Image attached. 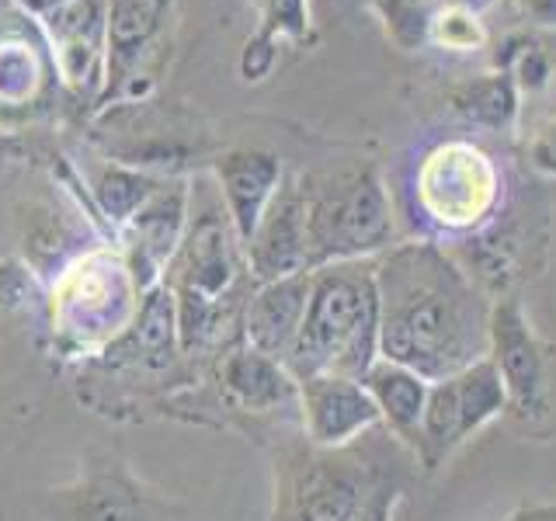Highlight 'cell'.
Returning a JSON list of instances; mask_svg holds the SVG:
<instances>
[{
	"label": "cell",
	"instance_id": "cell-1",
	"mask_svg": "<svg viewBox=\"0 0 556 521\" xmlns=\"http://www.w3.org/2000/svg\"><path fill=\"white\" fill-rule=\"evenodd\" d=\"M379 358L428 382L448 379L491 347V306L434 243H404L376 265Z\"/></svg>",
	"mask_w": 556,
	"mask_h": 521
},
{
	"label": "cell",
	"instance_id": "cell-2",
	"mask_svg": "<svg viewBox=\"0 0 556 521\" xmlns=\"http://www.w3.org/2000/svg\"><path fill=\"white\" fill-rule=\"evenodd\" d=\"M379 361V285L372 260H341L313 271L309 303L286 369L295 382L313 376L362 379Z\"/></svg>",
	"mask_w": 556,
	"mask_h": 521
},
{
	"label": "cell",
	"instance_id": "cell-3",
	"mask_svg": "<svg viewBox=\"0 0 556 521\" xmlns=\"http://www.w3.org/2000/svg\"><path fill=\"white\" fill-rule=\"evenodd\" d=\"M400 469L352 445H306L278 462L271 521H390Z\"/></svg>",
	"mask_w": 556,
	"mask_h": 521
},
{
	"label": "cell",
	"instance_id": "cell-4",
	"mask_svg": "<svg viewBox=\"0 0 556 521\" xmlns=\"http://www.w3.org/2000/svg\"><path fill=\"white\" fill-rule=\"evenodd\" d=\"M393 243V208L376 167H355L309 188L306 268L369 260Z\"/></svg>",
	"mask_w": 556,
	"mask_h": 521
},
{
	"label": "cell",
	"instance_id": "cell-5",
	"mask_svg": "<svg viewBox=\"0 0 556 521\" xmlns=\"http://www.w3.org/2000/svg\"><path fill=\"white\" fill-rule=\"evenodd\" d=\"M237 233L230 216L208 213L188 233L181 257H178V282H174V300H178V334L181 352L219 338V327L230 320V295L240 260H237Z\"/></svg>",
	"mask_w": 556,
	"mask_h": 521
},
{
	"label": "cell",
	"instance_id": "cell-6",
	"mask_svg": "<svg viewBox=\"0 0 556 521\" xmlns=\"http://www.w3.org/2000/svg\"><path fill=\"white\" fill-rule=\"evenodd\" d=\"M504 410H508V396H504L491 358H480L456 376L431 382L414 459L434 473L452 452L463 448L480 428L497 421Z\"/></svg>",
	"mask_w": 556,
	"mask_h": 521
},
{
	"label": "cell",
	"instance_id": "cell-7",
	"mask_svg": "<svg viewBox=\"0 0 556 521\" xmlns=\"http://www.w3.org/2000/svg\"><path fill=\"white\" fill-rule=\"evenodd\" d=\"M417 205L439 230H473L497 205V170L469 143H445L417 174Z\"/></svg>",
	"mask_w": 556,
	"mask_h": 521
},
{
	"label": "cell",
	"instance_id": "cell-8",
	"mask_svg": "<svg viewBox=\"0 0 556 521\" xmlns=\"http://www.w3.org/2000/svg\"><path fill=\"white\" fill-rule=\"evenodd\" d=\"M486 358L501 376L508 410L515 421L535 424L549 414V369L546 352L532 334V323L518 300H497L491 306V347Z\"/></svg>",
	"mask_w": 556,
	"mask_h": 521
},
{
	"label": "cell",
	"instance_id": "cell-9",
	"mask_svg": "<svg viewBox=\"0 0 556 521\" xmlns=\"http://www.w3.org/2000/svg\"><path fill=\"white\" fill-rule=\"evenodd\" d=\"M139 285L115 257H87L66 275L56 295V320L63 338L77 344L109 341L126 327L132 313V292Z\"/></svg>",
	"mask_w": 556,
	"mask_h": 521
},
{
	"label": "cell",
	"instance_id": "cell-10",
	"mask_svg": "<svg viewBox=\"0 0 556 521\" xmlns=\"http://www.w3.org/2000/svg\"><path fill=\"white\" fill-rule=\"evenodd\" d=\"M300 410L309 445L344 448L365 431L382 424L376 399L362 379L348 376H313L300 382Z\"/></svg>",
	"mask_w": 556,
	"mask_h": 521
},
{
	"label": "cell",
	"instance_id": "cell-11",
	"mask_svg": "<svg viewBox=\"0 0 556 521\" xmlns=\"http://www.w3.org/2000/svg\"><path fill=\"white\" fill-rule=\"evenodd\" d=\"M306 195L309 188H278L268 213L261 216L254 237L248 240V268L257 285L309 271L306 268Z\"/></svg>",
	"mask_w": 556,
	"mask_h": 521
},
{
	"label": "cell",
	"instance_id": "cell-12",
	"mask_svg": "<svg viewBox=\"0 0 556 521\" xmlns=\"http://www.w3.org/2000/svg\"><path fill=\"white\" fill-rule=\"evenodd\" d=\"M216 178L223 185L226 216H230L233 233L243 247H248V240L254 237L261 216L268 213L271 199L278 195V185H282V161L268 150L240 147V150H230L219 156Z\"/></svg>",
	"mask_w": 556,
	"mask_h": 521
},
{
	"label": "cell",
	"instance_id": "cell-13",
	"mask_svg": "<svg viewBox=\"0 0 556 521\" xmlns=\"http://www.w3.org/2000/svg\"><path fill=\"white\" fill-rule=\"evenodd\" d=\"M49 39L56 46L60 74L87 87L101 77V60L109 56V0H70L46 14Z\"/></svg>",
	"mask_w": 556,
	"mask_h": 521
},
{
	"label": "cell",
	"instance_id": "cell-14",
	"mask_svg": "<svg viewBox=\"0 0 556 521\" xmlns=\"http://www.w3.org/2000/svg\"><path fill=\"white\" fill-rule=\"evenodd\" d=\"M309 282H313V271H300V275L278 278V282L257 285V292L248 300V306H243V341H248L254 352L286 361L306 317Z\"/></svg>",
	"mask_w": 556,
	"mask_h": 521
},
{
	"label": "cell",
	"instance_id": "cell-15",
	"mask_svg": "<svg viewBox=\"0 0 556 521\" xmlns=\"http://www.w3.org/2000/svg\"><path fill=\"white\" fill-rule=\"evenodd\" d=\"M219 379L226 396L240 410L271 414L286 407H300V382L289 376V369L278 358L254 352L251 344L233 347L219 365Z\"/></svg>",
	"mask_w": 556,
	"mask_h": 521
},
{
	"label": "cell",
	"instance_id": "cell-16",
	"mask_svg": "<svg viewBox=\"0 0 556 521\" xmlns=\"http://www.w3.org/2000/svg\"><path fill=\"white\" fill-rule=\"evenodd\" d=\"M185 208H188V188L185 185H161L153 195L143 202V208L129 219L139 237V292L153 289V278L161 271L164 260L178 251V240L185 230Z\"/></svg>",
	"mask_w": 556,
	"mask_h": 521
},
{
	"label": "cell",
	"instance_id": "cell-17",
	"mask_svg": "<svg viewBox=\"0 0 556 521\" xmlns=\"http://www.w3.org/2000/svg\"><path fill=\"white\" fill-rule=\"evenodd\" d=\"M170 0H109V80L115 87L136 77L150 46L167 25Z\"/></svg>",
	"mask_w": 556,
	"mask_h": 521
},
{
	"label": "cell",
	"instance_id": "cell-18",
	"mask_svg": "<svg viewBox=\"0 0 556 521\" xmlns=\"http://www.w3.org/2000/svg\"><path fill=\"white\" fill-rule=\"evenodd\" d=\"M362 386L369 390V396L376 399L382 424H387L393 431V439L404 442L414 456L431 382L421 379L417 372H410V369H404V365L379 358L372 369L362 376Z\"/></svg>",
	"mask_w": 556,
	"mask_h": 521
},
{
	"label": "cell",
	"instance_id": "cell-19",
	"mask_svg": "<svg viewBox=\"0 0 556 521\" xmlns=\"http://www.w3.org/2000/svg\"><path fill=\"white\" fill-rule=\"evenodd\" d=\"M129 341L136 361L150 365V369H164V365L174 361V352L181 347V334H178V300H174L170 285H153L143 292Z\"/></svg>",
	"mask_w": 556,
	"mask_h": 521
},
{
	"label": "cell",
	"instance_id": "cell-20",
	"mask_svg": "<svg viewBox=\"0 0 556 521\" xmlns=\"http://www.w3.org/2000/svg\"><path fill=\"white\" fill-rule=\"evenodd\" d=\"M452 109L469 126H483V129H508L518 112V98H515V80L508 74H494L473 84H463L456 94H452Z\"/></svg>",
	"mask_w": 556,
	"mask_h": 521
},
{
	"label": "cell",
	"instance_id": "cell-21",
	"mask_svg": "<svg viewBox=\"0 0 556 521\" xmlns=\"http://www.w3.org/2000/svg\"><path fill=\"white\" fill-rule=\"evenodd\" d=\"M156 188L161 185H156L153 178H147V174L109 167V170H101V178L94 181V195H98L104 213H109V219L129 223Z\"/></svg>",
	"mask_w": 556,
	"mask_h": 521
},
{
	"label": "cell",
	"instance_id": "cell-22",
	"mask_svg": "<svg viewBox=\"0 0 556 521\" xmlns=\"http://www.w3.org/2000/svg\"><path fill=\"white\" fill-rule=\"evenodd\" d=\"M80 521H143V497L122 476H98L80 500Z\"/></svg>",
	"mask_w": 556,
	"mask_h": 521
},
{
	"label": "cell",
	"instance_id": "cell-23",
	"mask_svg": "<svg viewBox=\"0 0 556 521\" xmlns=\"http://www.w3.org/2000/svg\"><path fill=\"white\" fill-rule=\"evenodd\" d=\"M0 101L14 109V104H25L35 87H39V66H35V49L31 46H0Z\"/></svg>",
	"mask_w": 556,
	"mask_h": 521
},
{
	"label": "cell",
	"instance_id": "cell-24",
	"mask_svg": "<svg viewBox=\"0 0 556 521\" xmlns=\"http://www.w3.org/2000/svg\"><path fill=\"white\" fill-rule=\"evenodd\" d=\"M382 11L390 17L393 39L404 49L421 46L431 35V11L425 8V0H387Z\"/></svg>",
	"mask_w": 556,
	"mask_h": 521
},
{
	"label": "cell",
	"instance_id": "cell-25",
	"mask_svg": "<svg viewBox=\"0 0 556 521\" xmlns=\"http://www.w3.org/2000/svg\"><path fill=\"white\" fill-rule=\"evenodd\" d=\"M431 35L439 39L445 49H477L483 42V28L477 22V14H469L463 8H452L439 17H431Z\"/></svg>",
	"mask_w": 556,
	"mask_h": 521
},
{
	"label": "cell",
	"instance_id": "cell-26",
	"mask_svg": "<svg viewBox=\"0 0 556 521\" xmlns=\"http://www.w3.org/2000/svg\"><path fill=\"white\" fill-rule=\"evenodd\" d=\"M529 156H532V167L535 170L556 174V122H549V126L532 139Z\"/></svg>",
	"mask_w": 556,
	"mask_h": 521
},
{
	"label": "cell",
	"instance_id": "cell-27",
	"mask_svg": "<svg viewBox=\"0 0 556 521\" xmlns=\"http://www.w3.org/2000/svg\"><path fill=\"white\" fill-rule=\"evenodd\" d=\"M518 77H521V84H529V87H543L546 84V77H549V63H546V56L539 49H526L521 52V60H518Z\"/></svg>",
	"mask_w": 556,
	"mask_h": 521
},
{
	"label": "cell",
	"instance_id": "cell-28",
	"mask_svg": "<svg viewBox=\"0 0 556 521\" xmlns=\"http://www.w3.org/2000/svg\"><path fill=\"white\" fill-rule=\"evenodd\" d=\"M504 521H556V500L553 504H521V508Z\"/></svg>",
	"mask_w": 556,
	"mask_h": 521
},
{
	"label": "cell",
	"instance_id": "cell-29",
	"mask_svg": "<svg viewBox=\"0 0 556 521\" xmlns=\"http://www.w3.org/2000/svg\"><path fill=\"white\" fill-rule=\"evenodd\" d=\"M529 14L539 25H556V0H529Z\"/></svg>",
	"mask_w": 556,
	"mask_h": 521
},
{
	"label": "cell",
	"instance_id": "cell-30",
	"mask_svg": "<svg viewBox=\"0 0 556 521\" xmlns=\"http://www.w3.org/2000/svg\"><path fill=\"white\" fill-rule=\"evenodd\" d=\"M25 11H31V14H49V11H56V8H63V4H70V0H17Z\"/></svg>",
	"mask_w": 556,
	"mask_h": 521
},
{
	"label": "cell",
	"instance_id": "cell-31",
	"mask_svg": "<svg viewBox=\"0 0 556 521\" xmlns=\"http://www.w3.org/2000/svg\"><path fill=\"white\" fill-rule=\"evenodd\" d=\"M486 4H494V0H452V8H463V11H469V14L483 11Z\"/></svg>",
	"mask_w": 556,
	"mask_h": 521
}]
</instances>
